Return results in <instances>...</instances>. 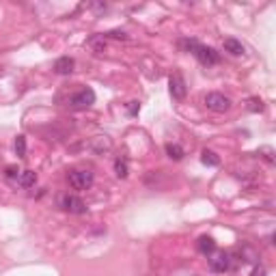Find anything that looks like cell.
<instances>
[{"instance_id":"8","label":"cell","mask_w":276,"mask_h":276,"mask_svg":"<svg viewBox=\"0 0 276 276\" xmlns=\"http://www.w3.org/2000/svg\"><path fill=\"white\" fill-rule=\"evenodd\" d=\"M74 59H69V56H61L59 61L54 63V71L56 74H61V76H67V74H71L74 71Z\"/></svg>"},{"instance_id":"15","label":"cell","mask_w":276,"mask_h":276,"mask_svg":"<svg viewBox=\"0 0 276 276\" xmlns=\"http://www.w3.org/2000/svg\"><path fill=\"white\" fill-rule=\"evenodd\" d=\"M15 153H18L20 157H26V138L24 136L15 138Z\"/></svg>"},{"instance_id":"1","label":"cell","mask_w":276,"mask_h":276,"mask_svg":"<svg viewBox=\"0 0 276 276\" xmlns=\"http://www.w3.org/2000/svg\"><path fill=\"white\" fill-rule=\"evenodd\" d=\"M95 182V175L89 168H80V171H71L69 173V185L74 190H89Z\"/></svg>"},{"instance_id":"5","label":"cell","mask_w":276,"mask_h":276,"mask_svg":"<svg viewBox=\"0 0 276 276\" xmlns=\"http://www.w3.org/2000/svg\"><path fill=\"white\" fill-rule=\"evenodd\" d=\"M61 207L69 214H84L87 212V203L76 194H65L63 199H61Z\"/></svg>"},{"instance_id":"12","label":"cell","mask_w":276,"mask_h":276,"mask_svg":"<svg viewBox=\"0 0 276 276\" xmlns=\"http://www.w3.org/2000/svg\"><path fill=\"white\" fill-rule=\"evenodd\" d=\"M166 155L171 157V160H182V157L185 155V151L182 145H177V143H168L166 145Z\"/></svg>"},{"instance_id":"3","label":"cell","mask_w":276,"mask_h":276,"mask_svg":"<svg viewBox=\"0 0 276 276\" xmlns=\"http://www.w3.org/2000/svg\"><path fill=\"white\" fill-rule=\"evenodd\" d=\"M69 104H71V108H76V110L89 108V106L95 104V91L93 89H82V91H78L76 95H71Z\"/></svg>"},{"instance_id":"2","label":"cell","mask_w":276,"mask_h":276,"mask_svg":"<svg viewBox=\"0 0 276 276\" xmlns=\"http://www.w3.org/2000/svg\"><path fill=\"white\" fill-rule=\"evenodd\" d=\"M205 106L214 112H227L231 108V99L224 93H207L205 95Z\"/></svg>"},{"instance_id":"10","label":"cell","mask_w":276,"mask_h":276,"mask_svg":"<svg viewBox=\"0 0 276 276\" xmlns=\"http://www.w3.org/2000/svg\"><path fill=\"white\" fill-rule=\"evenodd\" d=\"M18 184L22 188H32L37 184V173L35 171H22L18 175Z\"/></svg>"},{"instance_id":"7","label":"cell","mask_w":276,"mask_h":276,"mask_svg":"<svg viewBox=\"0 0 276 276\" xmlns=\"http://www.w3.org/2000/svg\"><path fill=\"white\" fill-rule=\"evenodd\" d=\"M168 84H171L173 99H184L185 97V80H184L182 74H173L171 80H168Z\"/></svg>"},{"instance_id":"16","label":"cell","mask_w":276,"mask_h":276,"mask_svg":"<svg viewBox=\"0 0 276 276\" xmlns=\"http://www.w3.org/2000/svg\"><path fill=\"white\" fill-rule=\"evenodd\" d=\"M248 108L252 110V112H263V101L261 99H250V106Z\"/></svg>"},{"instance_id":"6","label":"cell","mask_w":276,"mask_h":276,"mask_svg":"<svg viewBox=\"0 0 276 276\" xmlns=\"http://www.w3.org/2000/svg\"><path fill=\"white\" fill-rule=\"evenodd\" d=\"M210 270L212 272H218V274L231 270V255L229 252H214L210 259Z\"/></svg>"},{"instance_id":"9","label":"cell","mask_w":276,"mask_h":276,"mask_svg":"<svg viewBox=\"0 0 276 276\" xmlns=\"http://www.w3.org/2000/svg\"><path fill=\"white\" fill-rule=\"evenodd\" d=\"M224 52H229L231 56H242L246 52L244 50V46H242V41H238V39H233V37H227L224 39Z\"/></svg>"},{"instance_id":"19","label":"cell","mask_w":276,"mask_h":276,"mask_svg":"<svg viewBox=\"0 0 276 276\" xmlns=\"http://www.w3.org/2000/svg\"><path fill=\"white\" fill-rule=\"evenodd\" d=\"M263 274H266V270H263V268H255L250 276H263Z\"/></svg>"},{"instance_id":"13","label":"cell","mask_w":276,"mask_h":276,"mask_svg":"<svg viewBox=\"0 0 276 276\" xmlns=\"http://www.w3.org/2000/svg\"><path fill=\"white\" fill-rule=\"evenodd\" d=\"M201 162H203V164H207V166H218V164H220V157L214 153V151L205 149V151L201 153Z\"/></svg>"},{"instance_id":"11","label":"cell","mask_w":276,"mask_h":276,"mask_svg":"<svg viewBox=\"0 0 276 276\" xmlns=\"http://www.w3.org/2000/svg\"><path fill=\"white\" fill-rule=\"evenodd\" d=\"M214 250H216V242H214V238H210V235H201L199 238V252H203V255H212Z\"/></svg>"},{"instance_id":"18","label":"cell","mask_w":276,"mask_h":276,"mask_svg":"<svg viewBox=\"0 0 276 276\" xmlns=\"http://www.w3.org/2000/svg\"><path fill=\"white\" fill-rule=\"evenodd\" d=\"M18 175H20V171L15 166H9L7 168V177H18Z\"/></svg>"},{"instance_id":"14","label":"cell","mask_w":276,"mask_h":276,"mask_svg":"<svg viewBox=\"0 0 276 276\" xmlns=\"http://www.w3.org/2000/svg\"><path fill=\"white\" fill-rule=\"evenodd\" d=\"M115 173L119 179H125L127 177V162L125 160H115Z\"/></svg>"},{"instance_id":"4","label":"cell","mask_w":276,"mask_h":276,"mask_svg":"<svg viewBox=\"0 0 276 276\" xmlns=\"http://www.w3.org/2000/svg\"><path fill=\"white\" fill-rule=\"evenodd\" d=\"M192 54L196 56V59H199V63L205 65V67H212V65H218V63H220V54H218L214 48L201 46V43H199V48H196Z\"/></svg>"},{"instance_id":"17","label":"cell","mask_w":276,"mask_h":276,"mask_svg":"<svg viewBox=\"0 0 276 276\" xmlns=\"http://www.w3.org/2000/svg\"><path fill=\"white\" fill-rule=\"evenodd\" d=\"M127 110H129V115H136V112H138V101H129Z\"/></svg>"}]
</instances>
